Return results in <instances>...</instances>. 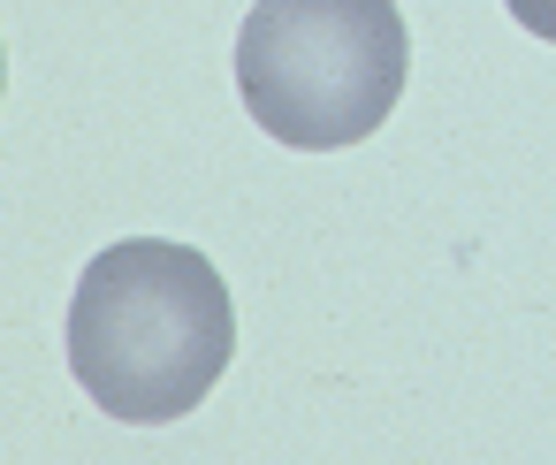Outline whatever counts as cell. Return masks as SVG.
Listing matches in <instances>:
<instances>
[{
    "instance_id": "cell-3",
    "label": "cell",
    "mask_w": 556,
    "mask_h": 465,
    "mask_svg": "<svg viewBox=\"0 0 556 465\" xmlns=\"http://www.w3.org/2000/svg\"><path fill=\"white\" fill-rule=\"evenodd\" d=\"M503 9H510V24H518V32H533V39H548V47H556V0H503Z\"/></svg>"
},
{
    "instance_id": "cell-1",
    "label": "cell",
    "mask_w": 556,
    "mask_h": 465,
    "mask_svg": "<svg viewBox=\"0 0 556 465\" xmlns=\"http://www.w3.org/2000/svg\"><path fill=\"white\" fill-rule=\"evenodd\" d=\"M237 305L206 252L123 237L92 252L70 298V374L123 427H168L229 374Z\"/></svg>"
},
{
    "instance_id": "cell-2",
    "label": "cell",
    "mask_w": 556,
    "mask_h": 465,
    "mask_svg": "<svg viewBox=\"0 0 556 465\" xmlns=\"http://www.w3.org/2000/svg\"><path fill=\"white\" fill-rule=\"evenodd\" d=\"M412 39L396 0H260L237 32L244 115L298 153H343L404 100Z\"/></svg>"
},
{
    "instance_id": "cell-4",
    "label": "cell",
    "mask_w": 556,
    "mask_h": 465,
    "mask_svg": "<svg viewBox=\"0 0 556 465\" xmlns=\"http://www.w3.org/2000/svg\"><path fill=\"white\" fill-rule=\"evenodd\" d=\"M0 92H9V54H0Z\"/></svg>"
}]
</instances>
